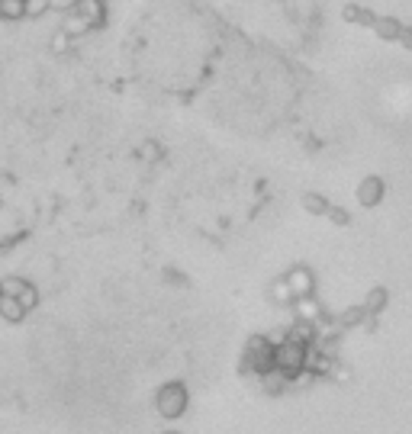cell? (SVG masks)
Returning a JSON list of instances; mask_svg holds the SVG:
<instances>
[{
    "label": "cell",
    "mask_w": 412,
    "mask_h": 434,
    "mask_svg": "<svg viewBox=\"0 0 412 434\" xmlns=\"http://www.w3.org/2000/svg\"><path fill=\"white\" fill-rule=\"evenodd\" d=\"M87 29H91V26H87V20H81V16H77L75 10H71V13H68L65 26H61V32H65V36H71V39H75V36H84Z\"/></svg>",
    "instance_id": "14"
},
{
    "label": "cell",
    "mask_w": 412,
    "mask_h": 434,
    "mask_svg": "<svg viewBox=\"0 0 412 434\" xmlns=\"http://www.w3.org/2000/svg\"><path fill=\"white\" fill-rule=\"evenodd\" d=\"M397 42H399L403 48H409V52H412V26H403V29H399V39H397Z\"/></svg>",
    "instance_id": "23"
},
{
    "label": "cell",
    "mask_w": 412,
    "mask_h": 434,
    "mask_svg": "<svg viewBox=\"0 0 412 434\" xmlns=\"http://www.w3.org/2000/svg\"><path fill=\"white\" fill-rule=\"evenodd\" d=\"M187 405H191V396H187V386L177 380L171 383H161L158 389H155V412H158L161 419H181L184 412H187Z\"/></svg>",
    "instance_id": "3"
},
{
    "label": "cell",
    "mask_w": 412,
    "mask_h": 434,
    "mask_svg": "<svg viewBox=\"0 0 412 434\" xmlns=\"http://www.w3.org/2000/svg\"><path fill=\"white\" fill-rule=\"evenodd\" d=\"M26 309L20 303H16V296H0V319L10 322V325H20V322L26 319Z\"/></svg>",
    "instance_id": "8"
},
{
    "label": "cell",
    "mask_w": 412,
    "mask_h": 434,
    "mask_svg": "<svg viewBox=\"0 0 412 434\" xmlns=\"http://www.w3.org/2000/svg\"><path fill=\"white\" fill-rule=\"evenodd\" d=\"M364 319H367L364 305H352V309H345V313H342V319H338V322H342L345 328H354V325H361V322H364ZM371 322H374V319H371Z\"/></svg>",
    "instance_id": "17"
},
{
    "label": "cell",
    "mask_w": 412,
    "mask_h": 434,
    "mask_svg": "<svg viewBox=\"0 0 412 434\" xmlns=\"http://www.w3.org/2000/svg\"><path fill=\"white\" fill-rule=\"evenodd\" d=\"M371 29H374L377 36L383 39V42H397V39H399V29H403V23H399V20H393V16H377Z\"/></svg>",
    "instance_id": "9"
},
{
    "label": "cell",
    "mask_w": 412,
    "mask_h": 434,
    "mask_svg": "<svg viewBox=\"0 0 412 434\" xmlns=\"http://www.w3.org/2000/svg\"><path fill=\"white\" fill-rule=\"evenodd\" d=\"M342 16H345V23H358V26H374V20H377L371 10L354 7V4H348V7L342 10Z\"/></svg>",
    "instance_id": "11"
},
{
    "label": "cell",
    "mask_w": 412,
    "mask_h": 434,
    "mask_svg": "<svg viewBox=\"0 0 412 434\" xmlns=\"http://www.w3.org/2000/svg\"><path fill=\"white\" fill-rule=\"evenodd\" d=\"M313 335H316V328H313V322H303V319H297V325L290 328V341H300V344H306L309 348V341H313Z\"/></svg>",
    "instance_id": "13"
},
{
    "label": "cell",
    "mask_w": 412,
    "mask_h": 434,
    "mask_svg": "<svg viewBox=\"0 0 412 434\" xmlns=\"http://www.w3.org/2000/svg\"><path fill=\"white\" fill-rule=\"evenodd\" d=\"M49 13V0H23V16L26 20H39Z\"/></svg>",
    "instance_id": "18"
},
{
    "label": "cell",
    "mask_w": 412,
    "mask_h": 434,
    "mask_svg": "<svg viewBox=\"0 0 412 434\" xmlns=\"http://www.w3.org/2000/svg\"><path fill=\"white\" fill-rule=\"evenodd\" d=\"M293 305H297V315L303 322H316L322 315V305L316 303L313 296H303V299H293Z\"/></svg>",
    "instance_id": "10"
},
{
    "label": "cell",
    "mask_w": 412,
    "mask_h": 434,
    "mask_svg": "<svg viewBox=\"0 0 412 434\" xmlns=\"http://www.w3.org/2000/svg\"><path fill=\"white\" fill-rule=\"evenodd\" d=\"M274 370V344L267 341V335H252L245 341V354H242V374H255L264 376Z\"/></svg>",
    "instance_id": "2"
},
{
    "label": "cell",
    "mask_w": 412,
    "mask_h": 434,
    "mask_svg": "<svg viewBox=\"0 0 412 434\" xmlns=\"http://www.w3.org/2000/svg\"><path fill=\"white\" fill-rule=\"evenodd\" d=\"M383 197H387V183H383V177L367 174L364 180L358 183V203L364 206V209H374V206H380Z\"/></svg>",
    "instance_id": "4"
},
{
    "label": "cell",
    "mask_w": 412,
    "mask_h": 434,
    "mask_svg": "<svg viewBox=\"0 0 412 434\" xmlns=\"http://www.w3.org/2000/svg\"><path fill=\"white\" fill-rule=\"evenodd\" d=\"M0 20H23V0H0Z\"/></svg>",
    "instance_id": "15"
},
{
    "label": "cell",
    "mask_w": 412,
    "mask_h": 434,
    "mask_svg": "<svg viewBox=\"0 0 412 434\" xmlns=\"http://www.w3.org/2000/svg\"><path fill=\"white\" fill-rule=\"evenodd\" d=\"M271 299H274V303H281V305H290L293 303V293H290V287H287V280H277L274 287H271Z\"/></svg>",
    "instance_id": "19"
},
{
    "label": "cell",
    "mask_w": 412,
    "mask_h": 434,
    "mask_svg": "<svg viewBox=\"0 0 412 434\" xmlns=\"http://www.w3.org/2000/svg\"><path fill=\"white\" fill-rule=\"evenodd\" d=\"M77 7V0H49V10H58V13H71Z\"/></svg>",
    "instance_id": "22"
},
{
    "label": "cell",
    "mask_w": 412,
    "mask_h": 434,
    "mask_svg": "<svg viewBox=\"0 0 412 434\" xmlns=\"http://www.w3.org/2000/svg\"><path fill=\"white\" fill-rule=\"evenodd\" d=\"M326 216L335 222V225H342V229H345V225H352V213H348V209H342V206H328Z\"/></svg>",
    "instance_id": "21"
},
{
    "label": "cell",
    "mask_w": 412,
    "mask_h": 434,
    "mask_svg": "<svg viewBox=\"0 0 412 434\" xmlns=\"http://www.w3.org/2000/svg\"><path fill=\"white\" fill-rule=\"evenodd\" d=\"M387 303H390V293H387V287H374L371 293L364 296V313H367V319H374V315H380L383 309H387Z\"/></svg>",
    "instance_id": "7"
},
{
    "label": "cell",
    "mask_w": 412,
    "mask_h": 434,
    "mask_svg": "<svg viewBox=\"0 0 412 434\" xmlns=\"http://www.w3.org/2000/svg\"><path fill=\"white\" fill-rule=\"evenodd\" d=\"M287 280V287H290L293 299H303V296H313V287H316V277L309 267H293L290 274L283 277Z\"/></svg>",
    "instance_id": "5"
},
{
    "label": "cell",
    "mask_w": 412,
    "mask_h": 434,
    "mask_svg": "<svg viewBox=\"0 0 412 434\" xmlns=\"http://www.w3.org/2000/svg\"><path fill=\"white\" fill-rule=\"evenodd\" d=\"M75 13L81 16V20H87V26H91V29L103 26V20H107V7H103V0H77Z\"/></svg>",
    "instance_id": "6"
},
{
    "label": "cell",
    "mask_w": 412,
    "mask_h": 434,
    "mask_svg": "<svg viewBox=\"0 0 412 434\" xmlns=\"http://www.w3.org/2000/svg\"><path fill=\"white\" fill-rule=\"evenodd\" d=\"M23 287H26L23 277H4V280H0V296H16Z\"/></svg>",
    "instance_id": "20"
},
{
    "label": "cell",
    "mask_w": 412,
    "mask_h": 434,
    "mask_svg": "<svg viewBox=\"0 0 412 434\" xmlns=\"http://www.w3.org/2000/svg\"><path fill=\"white\" fill-rule=\"evenodd\" d=\"M303 209L309 216H326L328 213V199L322 193H303Z\"/></svg>",
    "instance_id": "12"
},
{
    "label": "cell",
    "mask_w": 412,
    "mask_h": 434,
    "mask_svg": "<svg viewBox=\"0 0 412 434\" xmlns=\"http://www.w3.org/2000/svg\"><path fill=\"white\" fill-rule=\"evenodd\" d=\"M16 303L23 305L26 313H32V309H36V305H39V289H36V287H32V283H30V280H26V287H23V289H20V293H16Z\"/></svg>",
    "instance_id": "16"
},
{
    "label": "cell",
    "mask_w": 412,
    "mask_h": 434,
    "mask_svg": "<svg viewBox=\"0 0 412 434\" xmlns=\"http://www.w3.org/2000/svg\"><path fill=\"white\" fill-rule=\"evenodd\" d=\"M161 434H181V431H161Z\"/></svg>",
    "instance_id": "24"
},
{
    "label": "cell",
    "mask_w": 412,
    "mask_h": 434,
    "mask_svg": "<svg viewBox=\"0 0 412 434\" xmlns=\"http://www.w3.org/2000/svg\"><path fill=\"white\" fill-rule=\"evenodd\" d=\"M309 364V348L300 341H290L283 338L281 344H274V370L283 376V380H297L300 374Z\"/></svg>",
    "instance_id": "1"
}]
</instances>
